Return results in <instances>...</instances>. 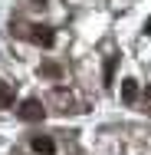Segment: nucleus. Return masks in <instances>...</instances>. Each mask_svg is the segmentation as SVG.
<instances>
[{"instance_id": "nucleus-1", "label": "nucleus", "mask_w": 151, "mask_h": 155, "mask_svg": "<svg viewBox=\"0 0 151 155\" xmlns=\"http://www.w3.org/2000/svg\"><path fill=\"white\" fill-rule=\"evenodd\" d=\"M17 116H20L23 122H43V116H46V106H43V102L33 96V99H23V102H20Z\"/></svg>"}, {"instance_id": "nucleus-2", "label": "nucleus", "mask_w": 151, "mask_h": 155, "mask_svg": "<svg viewBox=\"0 0 151 155\" xmlns=\"http://www.w3.org/2000/svg\"><path fill=\"white\" fill-rule=\"evenodd\" d=\"M27 36H30L36 46H46V50L56 43V33H53V27H30V33H27Z\"/></svg>"}, {"instance_id": "nucleus-3", "label": "nucleus", "mask_w": 151, "mask_h": 155, "mask_svg": "<svg viewBox=\"0 0 151 155\" xmlns=\"http://www.w3.org/2000/svg\"><path fill=\"white\" fill-rule=\"evenodd\" d=\"M30 145H33V152H36V155H53V152H56V142H53L49 135H33Z\"/></svg>"}, {"instance_id": "nucleus-4", "label": "nucleus", "mask_w": 151, "mask_h": 155, "mask_svg": "<svg viewBox=\"0 0 151 155\" xmlns=\"http://www.w3.org/2000/svg\"><path fill=\"white\" fill-rule=\"evenodd\" d=\"M121 102L125 106H135L138 102V79H125L121 83Z\"/></svg>"}, {"instance_id": "nucleus-5", "label": "nucleus", "mask_w": 151, "mask_h": 155, "mask_svg": "<svg viewBox=\"0 0 151 155\" xmlns=\"http://www.w3.org/2000/svg\"><path fill=\"white\" fill-rule=\"evenodd\" d=\"M13 106V86L0 79V109H10Z\"/></svg>"}, {"instance_id": "nucleus-6", "label": "nucleus", "mask_w": 151, "mask_h": 155, "mask_svg": "<svg viewBox=\"0 0 151 155\" xmlns=\"http://www.w3.org/2000/svg\"><path fill=\"white\" fill-rule=\"evenodd\" d=\"M39 73H43L46 79H59V76H62V66H59V63H43Z\"/></svg>"}, {"instance_id": "nucleus-7", "label": "nucleus", "mask_w": 151, "mask_h": 155, "mask_svg": "<svg viewBox=\"0 0 151 155\" xmlns=\"http://www.w3.org/2000/svg\"><path fill=\"white\" fill-rule=\"evenodd\" d=\"M115 66H118V56H109L105 60V86L115 83Z\"/></svg>"}, {"instance_id": "nucleus-8", "label": "nucleus", "mask_w": 151, "mask_h": 155, "mask_svg": "<svg viewBox=\"0 0 151 155\" xmlns=\"http://www.w3.org/2000/svg\"><path fill=\"white\" fill-rule=\"evenodd\" d=\"M141 106H145V112L151 116V86H145V96H141Z\"/></svg>"}, {"instance_id": "nucleus-9", "label": "nucleus", "mask_w": 151, "mask_h": 155, "mask_svg": "<svg viewBox=\"0 0 151 155\" xmlns=\"http://www.w3.org/2000/svg\"><path fill=\"white\" fill-rule=\"evenodd\" d=\"M145 33H151V17H148V23H145Z\"/></svg>"}, {"instance_id": "nucleus-10", "label": "nucleus", "mask_w": 151, "mask_h": 155, "mask_svg": "<svg viewBox=\"0 0 151 155\" xmlns=\"http://www.w3.org/2000/svg\"><path fill=\"white\" fill-rule=\"evenodd\" d=\"M33 3H36V7H46V0H33Z\"/></svg>"}]
</instances>
